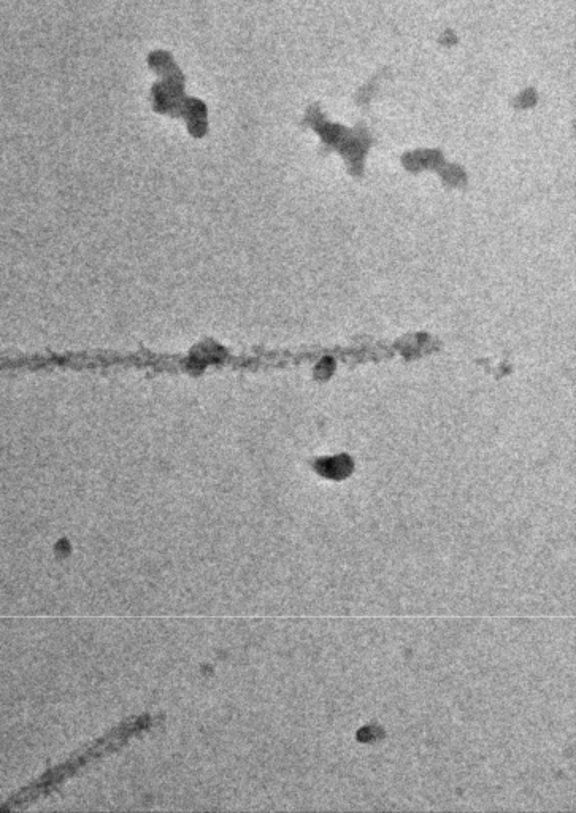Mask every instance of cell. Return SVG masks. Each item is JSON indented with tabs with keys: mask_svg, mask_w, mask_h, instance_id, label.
Masks as SVG:
<instances>
[{
	"mask_svg": "<svg viewBox=\"0 0 576 813\" xmlns=\"http://www.w3.org/2000/svg\"><path fill=\"white\" fill-rule=\"evenodd\" d=\"M151 725H153V717H150V715L127 720L123 725L113 729L112 733L100 737L96 742L89 745L88 748L81 750L77 755H73L67 763L53 769V771L47 774V777L43 779V782L40 783L39 790L43 791L47 790V788L53 790L54 787H58L59 783L66 782L69 777L81 771L83 767L123 747L127 740L132 739V737L137 736V734L143 733L146 729L151 728Z\"/></svg>",
	"mask_w": 576,
	"mask_h": 813,
	"instance_id": "cell-1",
	"label": "cell"
},
{
	"mask_svg": "<svg viewBox=\"0 0 576 813\" xmlns=\"http://www.w3.org/2000/svg\"><path fill=\"white\" fill-rule=\"evenodd\" d=\"M353 469V461L348 456H335V458L319 459L316 471L327 478H345Z\"/></svg>",
	"mask_w": 576,
	"mask_h": 813,
	"instance_id": "cell-2",
	"label": "cell"
}]
</instances>
